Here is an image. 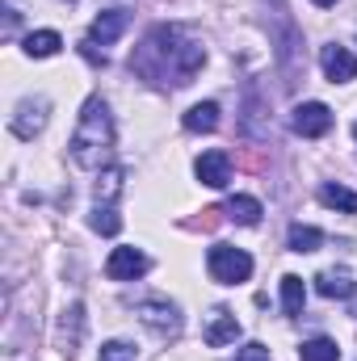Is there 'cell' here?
Wrapping results in <instances>:
<instances>
[{
	"label": "cell",
	"mask_w": 357,
	"mask_h": 361,
	"mask_svg": "<svg viewBox=\"0 0 357 361\" xmlns=\"http://www.w3.org/2000/svg\"><path fill=\"white\" fill-rule=\"evenodd\" d=\"M202 63H206V51L193 38H185V30L177 25H156L143 38V47L131 55V72H139L152 85H173V89L189 85Z\"/></svg>",
	"instance_id": "cell-1"
},
{
	"label": "cell",
	"mask_w": 357,
	"mask_h": 361,
	"mask_svg": "<svg viewBox=\"0 0 357 361\" xmlns=\"http://www.w3.org/2000/svg\"><path fill=\"white\" fill-rule=\"evenodd\" d=\"M72 160L89 173H101L109 160H114V118H109V105L101 97H89L85 109H80V122H76V135H72Z\"/></svg>",
	"instance_id": "cell-2"
},
{
	"label": "cell",
	"mask_w": 357,
	"mask_h": 361,
	"mask_svg": "<svg viewBox=\"0 0 357 361\" xmlns=\"http://www.w3.org/2000/svg\"><path fill=\"white\" fill-rule=\"evenodd\" d=\"M206 265H210V277L219 286H240V281L253 277V257L244 248H231V244H214L210 257H206Z\"/></svg>",
	"instance_id": "cell-3"
},
{
	"label": "cell",
	"mask_w": 357,
	"mask_h": 361,
	"mask_svg": "<svg viewBox=\"0 0 357 361\" xmlns=\"http://www.w3.org/2000/svg\"><path fill=\"white\" fill-rule=\"evenodd\" d=\"M290 126H294V135H303V139H320V135L332 130V109H328L324 101H303V105H294Z\"/></svg>",
	"instance_id": "cell-4"
},
{
	"label": "cell",
	"mask_w": 357,
	"mask_h": 361,
	"mask_svg": "<svg viewBox=\"0 0 357 361\" xmlns=\"http://www.w3.org/2000/svg\"><path fill=\"white\" fill-rule=\"evenodd\" d=\"M139 319L152 328V332H160V336H177L181 332V315L173 302H164V298H147V302H139Z\"/></svg>",
	"instance_id": "cell-5"
},
{
	"label": "cell",
	"mask_w": 357,
	"mask_h": 361,
	"mask_svg": "<svg viewBox=\"0 0 357 361\" xmlns=\"http://www.w3.org/2000/svg\"><path fill=\"white\" fill-rule=\"evenodd\" d=\"M320 68H324V76H328L332 85L357 80V55L349 47H324V51H320Z\"/></svg>",
	"instance_id": "cell-6"
},
{
	"label": "cell",
	"mask_w": 357,
	"mask_h": 361,
	"mask_svg": "<svg viewBox=\"0 0 357 361\" xmlns=\"http://www.w3.org/2000/svg\"><path fill=\"white\" fill-rule=\"evenodd\" d=\"M193 177L202 180V185H210V189H223L227 180H231V156L227 152H202L198 160H193Z\"/></svg>",
	"instance_id": "cell-7"
},
{
	"label": "cell",
	"mask_w": 357,
	"mask_h": 361,
	"mask_svg": "<svg viewBox=\"0 0 357 361\" xmlns=\"http://www.w3.org/2000/svg\"><path fill=\"white\" fill-rule=\"evenodd\" d=\"M147 265H152V261H147L139 248H114L109 261H105V273H109L114 281H135V277L147 273Z\"/></svg>",
	"instance_id": "cell-8"
},
{
	"label": "cell",
	"mask_w": 357,
	"mask_h": 361,
	"mask_svg": "<svg viewBox=\"0 0 357 361\" xmlns=\"http://www.w3.org/2000/svg\"><path fill=\"white\" fill-rule=\"evenodd\" d=\"M47 109H51V105H47L42 97L21 101V105H17V114H13V135H17V139H34V135L47 126Z\"/></svg>",
	"instance_id": "cell-9"
},
{
	"label": "cell",
	"mask_w": 357,
	"mask_h": 361,
	"mask_svg": "<svg viewBox=\"0 0 357 361\" xmlns=\"http://www.w3.org/2000/svg\"><path fill=\"white\" fill-rule=\"evenodd\" d=\"M236 341H240V319L219 307V311L210 315V324H206V345H210V349H223V345H236Z\"/></svg>",
	"instance_id": "cell-10"
},
{
	"label": "cell",
	"mask_w": 357,
	"mask_h": 361,
	"mask_svg": "<svg viewBox=\"0 0 357 361\" xmlns=\"http://www.w3.org/2000/svg\"><path fill=\"white\" fill-rule=\"evenodd\" d=\"M131 25V13L126 8H109V13H101L97 21H92V30H89V42H101V47H109L122 30Z\"/></svg>",
	"instance_id": "cell-11"
},
{
	"label": "cell",
	"mask_w": 357,
	"mask_h": 361,
	"mask_svg": "<svg viewBox=\"0 0 357 361\" xmlns=\"http://www.w3.org/2000/svg\"><path fill=\"white\" fill-rule=\"evenodd\" d=\"M80 332H85V307L72 302V307L63 311V319H59V349H63L68 357L80 349Z\"/></svg>",
	"instance_id": "cell-12"
},
{
	"label": "cell",
	"mask_w": 357,
	"mask_h": 361,
	"mask_svg": "<svg viewBox=\"0 0 357 361\" xmlns=\"http://www.w3.org/2000/svg\"><path fill=\"white\" fill-rule=\"evenodd\" d=\"M315 290L324 294V298H353L357 294V281L349 269H324L315 277Z\"/></svg>",
	"instance_id": "cell-13"
},
{
	"label": "cell",
	"mask_w": 357,
	"mask_h": 361,
	"mask_svg": "<svg viewBox=\"0 0 357 361\" xmlns=\"http://www.w3.org/2000/svg\"><path fill=\"white\" fill-rule=\"evenodd\" d=\"M21 47H25V55H30V59H51V55L63 47V38H59L55 30H34V34H25V42H21Z\"/></svg>",
	"instance_id": "cell-14"
},
{
	"label": "cell",
	"mask_w": 357,
	"mask_h": 361,
	"mask_svg": "<svg viewBox=\"0 0 357 361\" xmlns=\"http://www.w3.org/2000/svg\"><path fill=\"white\" fill-rule=\"evenodd\" d=\"M181 122H185V130H193V135H202V130L210 135V130L219 126V105H214V101H202V105H193Z\"/></svg>",
	"instance_id": "cell-15"
},
{
	"label": "cell",
	"mask_w": 357,
	"mask_h": 361,
	"mask_svg": "<svg viewBox=\"0 0 357 361\" xmlns=\"http://www.w3.org/2000/svg\"><path fill=\"white\" fill-rule=\"evenodd\" d=\"M227 219H231V223H244V227H257V223H261V202L248 197V193H236V197L227 202Z\"/></svg>",
	"instance_id": "cell-16"
},
{
	"label": "cell",
	"mask_w": 357,
	"mask_h": 361,
	"mask_svg": "<svg viewBox=\"0 0 357 361\" xmlns=\"http://www.w3.org/2000/svg\"><path fill=\"white\" fill-rule=\"evenodd\" d=\"M286 244H290V252H298V257H303V252H315V248L324 244V231H320V227H307V223H294Z\"/></svg>",
	"instance_id": "cell-17"
},
{
	"label": "cell",
	"mask_w": 357,
	"mask_h": 361,
	"mask_svg": "<svg viewBox=\"0 0 357 361\" xmlns=\"http://www.w3.org/2000/svg\"><path fill=\"white\" fill-rule=\"evenodd\" d=\"M303 302H307V286H303V277L286 273V277H282V307H286V315H303Z\"/></svg>",
	"instance_id": "cell-18"
},
{
	"label": "cell",
	"mask_w": 357,
	"mask_h": 361,
	"mask_svg": "<svg viewBox=\"0 0 357 361\" xmlns=\"http://www.w3.org/2000/svg\"><path fill=\"white\" fill-rule=\"evenodd\" d=\"M320 202H324L328 210L357 214V193H353V189H345V185H324V189H320Z\"/></svg>",
	"instance_id": "cell-19"
},
{
	"label": "cell",
	"mask_w": 357,
	"mask_h": 361,
	"mask_svg": "<svg viewBox=\"0 0 357 361\" xmlns=\"http://www.w3.org/2000/svg\"><path fill=\"white\" fill-rule=\"evenodd\" d=\"M89 223H92V231H97V235H118V231H122V219H118L114 202H97Z\"/></svg>",
	"instance_id": "cell-20"
},
{
	"label": "cell",
	"mask_w": 357,
	"mask_h": 361,
	"mask_svg": "<svg viewBox=\"0 0 357 361\" xmlns=\"http://www.w3.org/2000/svg\"><path fill=\"white\" fill-rule=\"evenodd\" d=\"M298 357H303V361H337V357H341V349H337V341L315 336V341H307V345L298 349Z\"/></svg>",
	"instance_id": "cell-21"
},
{
	"label": "cell",
	"mask_w": 357,
	"mask_h": 361,
	"mask_svg": "<svg viewBox=\"0 0 357 361\" xmlns=\"http://www.w3.org/2000/svg\"><path fill=\"white\" fill-rule=\"evenodd\" d=\"M97 361H139V353L126 341H109V345H101V357Z\"/></svg>",
	"instance_id": "cell-22"
},
{
	"label": "cell",
	"mask_w": 357,
	"mask_h": 361,
	"mask_svg": "<svg viewBox=\"0 0 357 361\" xmlns=\"http://www.w3.org/2000/svg\"><path fill=\"white\" fill-rule=\"evenodd\" d=\"M118 189H122V169H109L105 177L97 180V202H114Z\"/></svg>",
	"instance_id": "cell-23"
},
{
	"label": "cell",
	"mask_w": 357,
	"mask_h": 361,
	"mask_svg": "<svg viewBox=\"0 0 357 361\" xmlns=\"http://www.w3.org/2000/svg\"><path fill=\"white\" fill-rule=\"evenodd\" d=\"M236 361H269V349L261 341H253V345H244V349L236 353Z\"/></svg>",
	"instance_id": "cell-24"
},
{
	"label": "cell",
	"mask_w": 357,
	"mask_h": 361,
	"mask_svg": "<svg viewBox=\"0 0 357 361\" xmlns=\"http://www.w3.org/2000/svg\"><path fill=\"white\" fill-rule=\"evenodd\" d=\"M315 4H337V0H315Z\"/></svg>",
	"instance_id": "cell-25"
},
{
	"label": "cell",
	"mask_w": 357,
	"mask_h": 361,
	"mask_svg": "<svg viewBox=\"0 0 357 361\" xmlns=\"http://www.w3.org/2000/svg\"><path fill=\"white\" fill-rule=\"evenodd\" d=\"M353 139H357V122H353Z\"/></svg>",
	"instance_id": "cell-26"
}]
</instances>
